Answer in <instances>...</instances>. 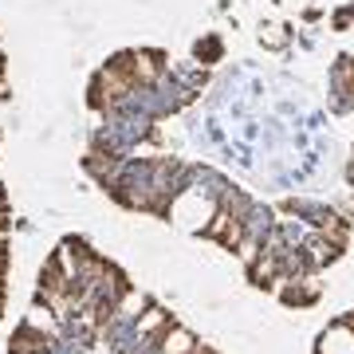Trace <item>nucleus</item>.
<instances>
[{"instance_id":"obj_2","label":"nucleus","mask_w":354,"mask_h":354,"mask_svg":"<svg viewBox=\"0 0 354 354\" xmlns=\"http://www.w3.org/2000/svg\"><path fill=\"white\" fill-rule=\"evenodd\" d=\"M205 232L213 236V241H221L225 248H241L244 244V225L236 221V216H228V213H216L209 225H205Z\"/></svg>"},{"instance_id":"obj_1","label":"nucleus","mask_w":354,"mask_h":354,"mask_svg":"<svg viewBox=\"0 0 354 354\" xmlns=\"http://www.w3.org/2000/svg\"><path fill=\"white\" fill-rule=\"evenodd\" d=\"M134 91V75L127 71V59H118V64H106L95 79V106L102 102H118L122 95Z\"/></svg>"},{"instance_id":"obj_11","label":"nucleus","mask_w":354,"mask_h":354,"mask_svg":"<svg viewBox=\"0 0 354 354\" xmlns=\"http://www.w3.org/2000/svg\"><path fill=\"white\" fill-rule=\"evenodd\" d=\"M12 354H28V351H12Z\"/></svg>"},{"instance_id":"obj_10","label":"nucleus","mask_w":354,"mask_h":354,"mask_svg":"<svg viewBox=\"0 0 354 354\" xmlns=\"http://www.w3.org/2000/svg\"><path fill=\"white\" fill-rule=\"evenodd\" d=\"M4 95H8V87H4V79H0V99H4Z\"/></svg>"},{"instance_id":"obj_8","label":"nucleus","mask_w":354,"mask_h":354,"mask_svg":"<svg viewBox=\"0 0 354 354\" xmlns=\"http://www.w3.org/2000/svg\"><path fill=\"white\" fill-rule=\"evenodd\" d=\"M189 354H213V351H209V346H193Z\"/></svg>"},{"instance_id":"obj_5","label":"nucleus","mask_w":354,"mask_h":354,"mask_svg":"<svg viewBox=\"0 0 354 354\" xmlns=\"http://www.w3.org/2000/svg\"><path fill=\"white\" fill-rule=\"evenodd\" d=\"M8 346H12V351H28V354H39L44 351V346H48V339H44V335H36V327H20L12 335V342H8Z\"/></svg>"},{"instance_id":"obj_4","label":"nucleus","mask_w":354,"mask_h":354,"mask_svg":"<svg viewBox=\"0 0 354 354\" xmlns=\"http://www.w3.org/2000/svg\"><path fill=\"white\" fill-rule=\"evenodd\" d=\"M193 346H197V339H193L185 327L169 323V327L162 330V354H189Z\"/></svg>"},{"instance_id":"obj_9","label":"nucleus","mask_w":354,"mask_h":354,"mask_svg":"<svg viewBox=\"0 0 354 354\" xmlns=\"http://www.w3.org/2000/svg\"><path fill=\"white\" fill-rule=\"evenodd\" d=\"M4 236H8V225H0V244H4Z\"/></svg>"},{"instance_id":"obj_6","label":"nucleus","mask_w":354,"mask_h":354,"mask_svg":"<svg viewBox=\"0 0 354 354\" xmlns=\"http://www.w3.org/2000/svg\"><path fill=\"white\" fill-rule=\"evenodd\" d=\"M169 323H174V319L165 315L162 307H146V311H142V319H138V335H153V330L162 335Z\"/></svg>"},{"instance_id":"obj_7","label":"nucleus","mask_w":354,"mask_h":354,"mask_svg":"<svg viewBox=\"0 0 354 354\" xmlns=\"http://www.w3.org/2000/svg\"><path fill=\"white\" fill-rule=\"evenodd\" d=\"M339 83H342V87H346V91L354 95V59H346V64L339 67Z\"/></svg>"},{"instance_id":"obj_3","label":"nucleus","mask_w":354,"mask_h":354,"mask_svg":"<svg viewBox=\"0 0 354 354\" xmlns=\"http://www.w3.org/2000/svg\"><path fill=\"white\" fill-rule=\"evenodd\" d=\"M122 59H127V71L130 75H134V83H150V79H158V71H162V64H158V59H162V55H158V51H134V55H122Z\"/></svg>"}]
</instances>
